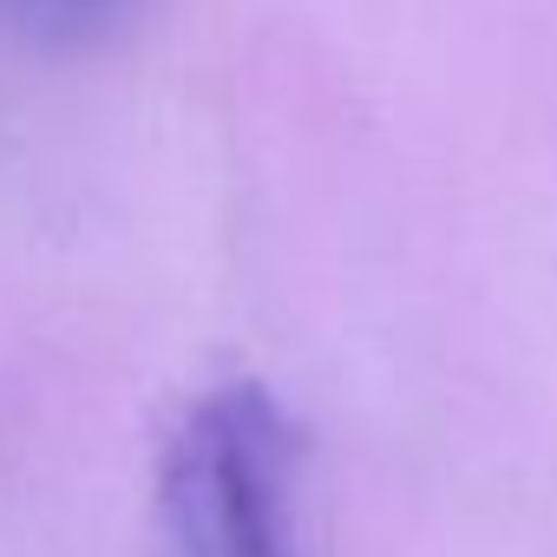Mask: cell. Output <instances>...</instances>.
I'll list each match as a JSON object with an SVG mask.
<instances>
[{"label": "cell", "mask_w": 557, "mask_h": 557, "mask_svg": "<svg viewBox=\"0 0 557 557\" xmlns=\"http://www.w3.org/2000/svg\"><path fill=\"white\" fill-rule=\"evenodd\" d=\"M302 440L262 387L203 394L164 453V531L177 557H302L296 550Z\"/></svg>", "instance_id": "6da1fadb"}, {"label": "cell", "mask_w": 557, "mask_h": 557, "mask_svg": "<svg viewBox=\"0 0 557 557\" xmlns=\"http://www.w3.org/2000/svg\"><path fill=\"white\" fill-rule=\"evenodd\" d=\"M132 0H0V27L34 47H86Z\"/></svg>", "instance_id": "7a4b0ae2"}]
</instances>
